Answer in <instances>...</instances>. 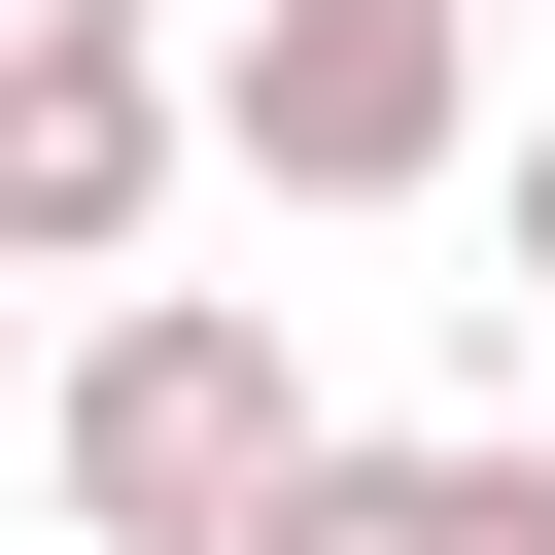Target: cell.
Listing matches in <instances>:
<instances>
[{
    "instance_id": "obj_4",
    "label": "cell",
    "mask_w": 555,
    "mask_h": 555,
    "mask_svg": "<svg viewBox=\"0 0 555 555\" xmlns=\"http://www.w3.org/2000/svg\"><path fill=\"white\" fill-rule=\"evenodd\" d=\"M382 555H555V416H486V451H382Z\"/></svg>"
},
{
    "instance_id": "obj_2",
    "label": "cell",
    "mask_w": 555,
    "mask_h": 555,
    "mask_svg": "<svg viewBox=\"0 0 555 555\" xmlns=\"http://www.w3.org/2000/svg\"><path fill=\"white\" fill-rule=\"evenodd\" d=\"M173 104H208L243 208H416V173L486 139V0H243Z\"/></svg>"
},
{
    "instance_id": "obj_3",
    "label": "cell",
    "mask_w": 555,
    "mask_h": 555,
    "mask_svg": "<svg viewBox=\"0 0 555 555\" xmlns=\"http://www.w3.org/2000/svg\"><path fill=\"white\" fill-rule=\"evenodd\" d=\"M173 173H208L173 35H0V312H35V278H139Z\"/></svg>"
},
{
    "instance_id": "obj_7",
    "label": "cell",
    "mask_w": 555,
    "mask_h": 555,
    "mask_svg": "<svg viewBox=\"0 0 555 555\" xmlns=\"http://www.w3.org/2000/svg\"><path fill=\"white\" fill-rule=\"evenodd\" d=\"M0 35H139V0H0Z\"/></svg>"
},
{
    "instance_id": "obj_5",
    "label": "cell",
    "mask_w": 555,
    "mask_h": 555,
    "mask_svg": "<svg viewBox=\"0 0 555 555\" xmlns=\"http://www.w3.org/2000/svg\"><path fill=\"white\" fill-rule=\"evenodd\" d=\"M243 555H382V451H312V486H278V520H243Z\"/></svg>"
},
{
    "instance_id": "obj_6",
    "label": "cell",
    "mask_w": 555,
    "mask_h": 555,
    "mask_svg": "<svg viewBox=\"0 0 555 555\" xmlns=\"http://www.w3.org/2000/svg\"><path fill=\"white\" fill-rule=\"evenodd\" d=\"M520 382H555V139H520Z\"/></svg>"
},
{
    "instance_id": "obj_1",
    "label": "cell",
    "mask_w": 555,
    "mask_h": 555,
    "mask_svg": "<svg viewBox=\"0 0 555 555\" xmlns=\"http://www.w3.org/2000/svg\"><path fill=\"white\" fill-rule=\"evenodd\" d=\"M312 451H347V416L278 382L243 278H104V312L35 347V486H69V555H243Z\"/></svg>"
}]
</instances>
